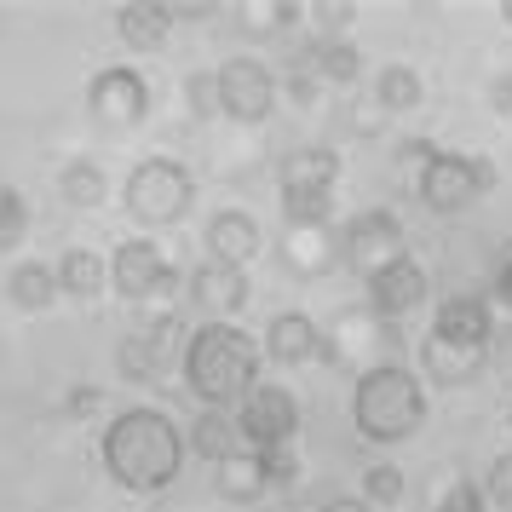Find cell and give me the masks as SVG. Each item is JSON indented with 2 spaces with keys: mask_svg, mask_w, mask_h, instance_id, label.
Masks as SVG:
<instances>
[{
  "mask_svg": "<svg viewBox=\"0 0 512 512\" xmlns=\"http://www.w3.org/2000/svg\"><path fill=\"white\" fill-rule=\"evenodd\" d=\"M104 472L116 478L127 495H162L179 472H185V426L167 415V409H150V403H133L121 409L110 426H104Z\"/></svg>",
  "mask_w": 512,
  "mask_h": 512,
  "instance_id": "1",
  "label": "cell"
},
{
  "mask_svg": "<svg viewBox=\"0 0 512 512\" xmlns=\"http://www.w3.org/2000/svg\"><path fill=\"white\" fill-rule=\"evenodd\" d=\"M259 357H265V346L248 328L202 323L185 346V386L196 392L202 409H231V403L242 409V397L259 386Z\"/></svg>",
  "mask_w": 512,
  "mask_h": 512,
  "instance_id": "2",
  "label": "cell"
},
{
  "mask_svg": "<svg viewBox=\"0 0 512 512\" xmlns=\"http://www.w3.org/2000/svg\"><path fill=\"white\" fill-rule=\"evenodd\" d=\"M351 426L363 443H409L426 426V380L409 363H369L351 386Z\"/></svg>",
  "mask_w": 512,
  "mask_h": 512,
  "instance_id": "3",
  "label": "cell"
},
{
  "mask_svg": "<svg viewBox=\"0 0 512 512\" xmlns=\"http://www.w3.org/2000/svg\"><path fill=\"white\" fill-rule=\"evenodd\" d=\"M121 202H127V213H133L139 225H179L190 213V202H196V179H190V167L173 162V156H144V162L127 173Z\"/></svg>",
  "mask_w": 512,
  "mask_h": 512,
  "instance_id": "4",
  "label": "cell"
},
{
  "mask_svg": "<svg viewBox=\"0 0 512 512\" xmlns=\"http://www.w3.org/2000/svg\"><path fill=\"white\" fill-rule=\"evenodd\" d=\"M495 190V162L489 156H466V150H438L432 162L420 167V202L443 219L478 208Z\"/></svg>",
  "mask_w": 512,
  "mask_h": 512,
  "instance_id": "5",
  "label": "cell"
},
{
  "mask_svg": "<svg viewBox=\"0 0 512 512\" xmlns=\"http://www.w3.org/2000/svg\"><path fill=\"white\" fill-rule=\"evenodd\" d=\"M236 426H242V443L248 449H294L300 438V397L277 386V380H259L254 392L242 397V409H236Z\"/></svg>",
  "mask_w": 512,
  "mask_h": 512,
  "instance_id": "6",
  "label": "cell"
},
{
  "mask_svg": "<svg viewBox=\"0 0 512 512\" xmlns=\"http://www.w3.org/2000/svg\"><path fill=\"white\" fill-rule=\"evenodd\" d=\"M340 254H346L351 271H363V282L374 271H386L397 259H409V236H403V219L392 208H363L346 219V231H340Z\"/></svg>",
  "mask_w": 512,
  "mask_h": 512,
  "instance_id": "7",
  "label": "cell"
},
{
  "mask_svg": "<svg viewBox=\"0 0 512 512\" xmlns=\"http://www.w3.org/2000/svg\"><path fill=\"white\" fill-rule=\"evenodd\" d=\"M277 75L265 70L259 58H231V64H219V116L242 121V127H259V121L277 110Z\"/></svg>",
  "mask_w": 512,
  "mask_h": 512,
  "instance_id": "8",
  "label": "cell"
},
{
  "mask_svg": "<svg viewBox=\"0 0 512 512\" xmlns=\"http://www.w3.org/2000/svg\"><path fill=\"white\" fill-rule=\"evenodd\" d=\"M110 288H116L121 300L150 305V300H167L179 288V271L162 259L156 242H121L116 254H110Z\"/></svg>",
  "mask_w": 512,
  "mask_h": 512,
  "instance_id": "9",
  "label": "cell"
},
{
  "mask_svg": "<svg viewBox=\"0 0 512 512\" xmlns=\"http://www.w3.org/2000/svg\"><path fill=\"white\" fill-rule=\"evenodd\" d=\"M87 110L104 127H139L150 116V81L133 64H110V70H98L87 81Z\"/></svg>",
  "mask_w": 512,
  "mask_h": 512,
  "instance_id": "10",
  "label": "cell"
},
{
  "mask_svg": "<svg viewBox=\"0 0 512 512\" xmlns=\"http://www.w3.org/2000/svg\"><path fill=\"white\" fill-rule=\"evenodd\" d=\"M426 294H432V277H426V265H420L415 254L369 277V311L386 328H397L403 317H415L420 305H426Z\"/></svg>",
  "mask_w": 512,
  "mask_h": 512,
  "instance_id": "11",
  "label": "cell"
},
{
  "mask_svg": "<svg viewBox=\"0 0 512 512\" xmlns=\"http://www.w3.org/2000/svg\"><path fill=\"white\" fill-rule=\"evenodd\" d=\"M248 300H254L248 271L219 265V259H202V265L190 271V305H202V311H208V323H231Z\"/></svg>",
  "mask_w": 512,
  "mask_h": 512,
  "instance_id": "12",
  "label": "cell"
},
{
  "mask_svg": "<svg viewBox=\"0 0 512 512\" xmlns=\"http://www.w3.org/2000/svg\"><path fill=\"white\" fill-rule=\"evenodd\" d=\"M432 334L449 340V346L489 351V340H495V311H489L484 294H449V300H438V311H432Z\"/></svg>",
  "mask_w": 512,
  "mask_h": 512,
  "instance_id": "13",
  "label": "cell"
},
{
  "mask_svg": "<svg viewBox=\"0 0 512 512\" xmlns=\"http://www.w3.org/2000/svg\"><path fill=\"white\" fill-rule=\"evenodd\" d=\"M265 357H271L277 369H305V363H317V357H323V328H317V317H305V311H277V317L265 323Z\"/></svg>",
  "mask_w": 512,
  "mask_h": 512,
  "instance_id": "14",
  "label": "cell"
},
{
  "mask_svg": "<svg viewBox=\"0 0 512 512\" xmlns=\"http://www.w3.org/2000/svg\"><path fill=\"white\" fill-rule=\"evenodd\" d=\"M202 242H208V259H219V265H236V271H248V259L265 248V231H259L254 213L242 208H219L208 219V231H202Z\"/></svg>",
  "mask_w": 512,
  "mask_h": 512,
  "instance_id": "15",
  "label": "cell"
},
{
  "mask_svg": "<svg viewBox=\"0 0 512 512\" xmlns=\"http://www.w3.org/2000/svg\"><path fill=\"white\" fill-rule=\"evenodd\" d=\"M484 363H489V351L449 346L438 334L420 340V380H432V386H472V380L484 374Z\"/></svg>",
  "mask_w": 512,
  "mask_h": 512,
  "instance_id": "16",
  "label": "cell"
},
{
  "mask_svg": "<svg viewBox=\"0 0 512 512\" xmlns=\"http://www.w3.org/2000/svg\"><path fill=\"white\" fill-rule=\"evenodd\" d=\"M277 248L288 259V271H300V277H323V271H334V259H346L340 254V236L328 225H288Z\"/></svg>",
  "mask_w": 512,
  "mask_h": 512,
  "instance_id": "17",
  "label": "cell"
},
{
  "mask_svg": "<svg viewBox=\"0 0 512 512\" xmlns=\"http://www.w3.org/2000/svg\"><path fill=\"white\" fill-rule=\"evenodd\" d=\"M185 443H190V455H202L208 466H225L231 455H242V449H248L231 409H202V415L185 426Z\"/></svg>",
  "mask_w": 512,
  "mask_h": 512,
  "instance_id": "18",
  "label": "cell"
},
{
  "mask_svg": "<svg viewBox=\"0 0 512 512\" xmlns=\"http://www.w3.org/2000/svg\"><path fill=\"white\" fill-rule=\"evenodd\" d=\"M116 35L133 52H162L167 35H173V6H162V0H127V6H116Z\"/></svg>",
  "mask_w": 512,
  "mask_h": 512,
  "instance_id": "19",
  "label": "cell"
},
{
  "mask_svg": "<svg viewBox=\"0 0 512 512\" xmlns=\"http://www.w3.org/2000/svg\"><path fill=\"white\" fill-rule=\"evenodd\" d=\"M334 179H340V150H328V144H300L277 162L282 190H334Z\"/></svg>",
  "mask_w": 512,
  "mask_h": 512,
  "instance_id": "20",
  "label": "cell"
},
{
  "mask_svg": "<svg viewBox=\"0 0 512 512\" xmlns=\"http://www.w3.org/2000/svg\"><path fill=\"white\" fill-rule=\"evenodd\" d=\"M213 489L231 501V507H254L271 495V478H265V461H259V449H242L231 455L225 466H213Z\"/></svg>",
  "mask_w": 512,
  "mask_h": 512,
  "instance_id": "21",
  "label": "cell"
},
{
  "mask_svg": "<svg viewBox=\"0 0 512 512\" xmlns=\"http://www.w3.org/2000/svg\"><path fill=\"white\" fill-rule=\"evenodd\" d=\"M420 98H426V81H420L415 64H380L374 70V110L380 116H409V110H420Z\"/></svg>",
  "mask_w": 512,
  "mask_h": 512,
  "instance_id": "22",
  "label": "cell"
},
{
  "mask_svg": "<svg viewBox=\"0 0 512 512\" xmlns=\"http://www.w3.org/2000/svg\"><path fill=\"white\" fill-rule=\"evenodd\" d=\"M6 294H12V305H18V311H29V317L52 311V300L64 294V288H58V265H41V259H24V265H12V277H6Z\"/></svg>",
  "mask_w": 512,
  "mask_h": 512,
  "instance_id": "23",
  "label": "cell"
},
{
  "mask_svg": "<svg viewBox=\"0 0 512 512\" xmlns=\"http://www.w3.org/2000/svg\"><path fill=\"white\" fill-rule=\"evenodd\" d=\"M58 288L70 300H98L110 288V259L93 254V248H70V254L58 259Z\"/></svg>",
  "mask_w": 512,
  "mask_h": 512,
  "instance_id": "24",
  "label": "cell"
},
{
  "mask_svg": "<svg viewBox=\"0 0 512 512\" xmlns=\"http://www.w3.org/2000/svg\"><path fill=\"white\" fill-rule=\"evenodd\" d=\"M305 64L317 81H334V87H351L357 75H363V52L351 47V41H317V47L305 52Z\"/></svg>",
  "mask_w": 512,
  "mask_h": 512,
  "instance_id": "25",
  "label": "cell"
},
{
  "mask_svg": "<svg viewBox=\"0 0 512 512\" xmlns=\"http://www.w3.org/2000/svg\"><path fill=\"white\" fill-rule=\"evenodd\" d=\"M58 196H64L70 208H98V202L110 196V179H104L98 162H70L58 173Z\"/></svg>",
  "mask_w": 512,
  "mask_h": 512,
  "instance_id": "26",
  "label": "cell"
},
{
  "mask_svg": "<svg viewBox=\"0 0 512 512\" xmlns=\"http://www.w3.org/2000/svg\"><path fill=\"white\" fill-rule=\"evenodd\" d=\"M116 369H121V380H133V386H156V380H162V357H156V346H150L144 334H127L116 346Z\"/></svg>",
  "mask_w": 512,
  "mask_h": 512,
  "instance_id": "27",
  "label": "cell"
},
{
  "mask_svg": "<svg viewBox=\"0 0 512 512\" xmlns=\"http://www.w3.org/2000/svg\"><path fill=\"white\" fill-rule=\"evenodd\" d=\"M282 219L288 225H328L334 219V190H282Z\"/></svg>",
  "mask_w": 512,
  "mask_h": 512,
  "instance_id": "28",
  "label": "cell"
},
{
  "mask_svg": "<svg viewBox=\"0 0 512 512\" xmlns=\"http://www.w3.org/2000/svg\"><path fill=\"white\" fill-rule=\"evenodd\" d=\"M403 495H409V478H403V466L380 461V466H369V472H363V501H369V507H397Z\"/></svg>",
  "mask_w": 512,
  "mask_h": 512,
  "instance_id": "29",
  "label": "cell"
},
{
  "mask_svg": "<svg viewBox=\"0 0 512 512\" xmlns=\"http://www.w3.org/2000/svg\"><path fill=\"white\" fill-rule=\"evenodd\" d=\"M29 231V202H24V190L18 185H0V254L6 248H18Z\"/></svg>",
  "mask_w": 512,
  "mask_h": 512,
  "instance_id": "30",
  "label": "cell"
},
{
  "mask_svg": "<svg viewBox=\"0 0 512 512\" xmlns=\"http://www.w3.org/2000/svg\"><path fill=\"white\" fill-rule=\"evenodd\" d=\"M185 98H190V116H196V121H213V116H219V70L190 75Z\"/></svg>",
  "mask_w": 512,
  "mask_h": 512,
  "instance_id": "31",
  "label": "cell"
},
{
  "mask_svg": "<svg viewBox=\"0 0 512 512\" xmlns=\"http://www.w3.org/2000/svg\"><path fill=\"white\" fill-rule=\"evenodd\" d=\"M489 507V495L484 484H472V478H455V484L438 495V512H484Z\"/></svg>",
  "mask_w": 512,
  "mask_h": 512,
  "instance_id": "32",
  "label": "cell"
},
{
  "mask_svg": "<svg viewBox=\"0 0 512 512\" xmlns=\"http://www.w3.org/2000/svg\"><path fill=\"white\" fill-rule=\"evenodd\" d=\"M259 461H265L271 489H294V484H300V455H294V449H265Z\"/></svg>",
  "mask_w": 512,
  "mask_h": 512,
  "instance_id": "33",
  "label": "cell"
},
{
  "mask_svg": "<svg viewBox=\"0 0 512 512\" xmlns=\"http://www.w3.org/2000/svg\"><path fill=\"white\" fill-rule=\"evenodd\" d=\"M351 18H357V6H346V0H334V6H311V24H317L323 41H346L340 29H346Z\"/></svg>",
  "mask_w": 512,
  "mask_h": 512,
  "instance_id": "34",
  "label": "cell"
},
{
  "mask_svg": "<svg viewBox=\"0 0 512 512\" xmlns=\"http://www.w3.org/2000/svg\"><path fill=\"white\" fill-rule=\"evenodd\" d=\"M484 495H489V507H512V455H495V461H489Z\"/></svg>",
  "mask_w": 512,
  "mask_h": 512,
  "instance_id": "35",
  "label": "cell"
},
{
  "mask_svg": "<svg viewBox=\"0 0 512 512\" xmlns=\"http://www.w3.org/2000/svg\"><path fill=\"white\" fill-rule=\"evenodd\" d=\"M489 110H495V116H512V70L489 81Z\"/></svg>",
  "mask_w": 512,
  "mask_h": 512,
  "instance_id": "36",
  "label": "cell"
},
{
  "mask_svg": "<svg viewBox=\"0 0 512 512\" xmlns=\"http://www.w3.org/2000/svg\"><path fill=\"white\" fill-rule=\"evenodd\" d=\"M98 403H104V392H98V386H75V392L64 397V409H70V415H93Z\"/></svg>",
  "mask_w": 512,
  "mask_h": 512,
  "instance_id": "37",
  "label": "cell"
},
{
  "mask_svg": "<svg viewBox=\"0 0 512 512\" xmlns=\"http://www.w3.org/2000/svg\"><path fill=\"white\" fill-rule=\"evenodd\" d=\"M317 512H374V507L363 501V495H328V501H323Z\"/></svg>",
  "mask_w": 512,
  "mask_h": 512,
  "instance_id": "38",
  "label": "cell"
},
{
  "mask_svg": "<svg viewBox=\"0 0 512 512\" xmlns=\"http://www.w3.org/2000/svg\"><path fill=\"white\" fill-rule=\"evenodd\" d=\"M317 87H323L317 75H294V81H288V93L300 98V104H311V98H317Z\"/></svg>",
  "mask_w": 512,
  "mask_h": 512,
  "instance_id": "39",
  "label": "cell"
},
{
  "mask_svg": "<svg viewBox=\"0 0 512 512\" xmlns=\"http://www.w3.org/2000/svg\"><path fill=\"white\" fill-rule=\"evenodd\" d=\"M495 300H501V305L512 311V259L501 265V271H495Z\"/></svg>",
  "mask_w": 512,
  "mask_h": 512,
  "instance_id": "40",
  "label": "cell"
},
{
  "mask_svg": "<svg viewBox=\"0 0 512 512\" xmlns=\"http://www.w3.org/2000/svg\"><path fill=\"white\" fill-rule=\"evenodd\" d=\"M501 18H507V29H512V0H501Z\"/></svg>",
  "mask_w": 512,
  "mask_h": 512,
  "instance_id": "41",
  "label": "cell"
},
{
  "mask_svg": "<svg viewBox=\"0 0 512 512\" xmlns=\"http://www.w3.org/2000/svg\"><path fill=\"white\" fill-rule=\"evenodd\" d=\"M507 426H512V403H507Z\"/></svg>",
  "mask_w": 512,
  "mask_h": 512,
  "instance_id": "42",
  "label": "cell"
}]
</instances>
